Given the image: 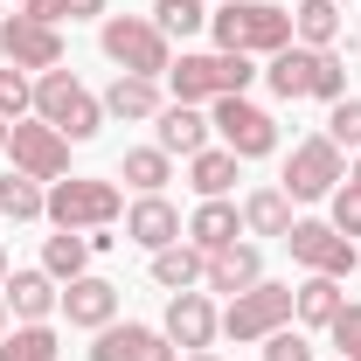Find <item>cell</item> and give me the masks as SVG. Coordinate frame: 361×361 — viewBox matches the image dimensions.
Returning a JSON list of instances; mask_svg holds the SVG:
<instances>
[{
	"mask_svg": "<svg viewBox=\"0 0 361 361\" xmlns=\"http://www.w3.org/2000/svg\"><path fill=\"white\" fill-rule=\"evenodd\" d=\"M7 153H14V174L28 180H63L70 174V139L42 126V118H14L7 126Z\"/></svg>",
	"mask_w": 361,
	"mask_h": 361,
	"instance_id": "9c48e42d",
	"label": "cell"
},
{
	"mask_svg": "<svg viewBox=\"0 0 361 361\" xmlns=\"http://www.w3.org/2000/svg\"><path fill=\"white\" fill-rule=\"evenodd\" d=\"M42 216L56 229H77V236H90V229H111L118 216H126V195H118V180H90V174H70L49 188Z\"/></svg>",
	"mask_w": 361,
	"mask_h": 361,
	"instance_id": "3957f363",
	"label": "cell"
},
{
	"mask_svg": "<svg viewBox=\"0 0 361 361\" xmlns=\"http://www.w3.org/2000/svg\"><path fill=\"white\" fill-rule=\"evenodd\" d=\"M180 236H188L202 257H216V250H229V243L243 236V209H236L229 195H223V202H202V209L188 216V229H180Z\"/></svg>",
	"mask_w": 361,
	"mask_h": 361,
	"instance_id": "ffe728a7",
	"label": "cell"
},
{
	"mask_svg": "<svg viewBox=\"0 0 361 361\" xmlns=\"http://www.w3.org/2000/svg\"><path fill=\"white\" fill-rule=\"evenodd\" d=\"M56 313L70 319V326H84V334H97V326H111L118 319V285L111 278H97V271H84V278H70L63 285V306Z\"/></svg>",
	"mask_w": 361,
	"mask_h": 361,
	"instance_id": "5bb4252c",
	"label": "cell"
},
{
	"mask_svg": "<svg viewBox=\"0 0 361 361\" xmlns=\"http://www.w3.org/2000/svg\"><path fill=\"white\" fill-rule=\"evenodd\" d=\"M209 0H153V28L167 35V42H188V35H202L209 28Z\"/></svg>",
	"mask_w": 361,
	"mask_h": 361,
	"instance_id": "83f0119b",
	"label": "cell"
},
{
	"mask_svg": "<svg viewBox=\"0 0 361 361\" xmlns=\"http://www.w3.org/2000/svg\"><path fill=\"white\" fill-rule=\"evenodd\" d=\"M118 174L133 180L139 195H160V188H167V180H174V153H160V146H133V153H126V167H118Z\"/></svg>",
	"mask_w": 361,
	"mask_h": 361,
	"instance_id": "f546056e",
	"label": "cell"
},
{
	"mask_svg": "<svg viewBox=\"0 0 361 361\" xmlns=\"http://www.w3.org/2000/svg\"><path fill=\"white\" fill-rule=\"evenodd\" d=\"M0 285H7V250H0Z\"/></svg>",
	"mask_w": 361,
	"mask_h": 361,
	"instance_id": "7bdbcfd3",
	"label": "cell"
},
{
	"mask_svg": "<svg viewBox=\"0 0 361 361\" xmlns=\"http://www.w3.org/2000/svg\"><path fill=\"white\" fill-rule=\"evenodd\" d=\"M56 355H63V341H56V326H49V319L0 334V361H56Z\"/></svg>",
	"mask_w": 361,
	"mask_h": 361,
	"instance_id": "f1b7e54d",
	"label": "cell"
},
{
	"mask_svg": "<svg viewBox=\"0 0 361 361\" xmlns=\"http://www.w3.org/2000/svg\"><path fill=\"white\" fill-rule=\"evenodd\" d=\"M180 361H216V355H209V348H202V355H180Z\"/></svg>",
	"mask_w": 361,
	"mask_h": 361,
	"instance_id": "60d3db41",
	"label": "cell"
},
{
	"mask_svg": "<svg viewBox=\"0 0 361 361\" xmlns=\"http://www.w3.org/2000/svg\"><path fill=\"white\" fill-rule=\"evenodd\" d=\"M7 313L21 319V326H35V319H49L56 306H63V285L49 278V271H7Z\"/></svg>",
	"mask_w": 361,
	"mask_h": 361,
	"instance_id": "ac0fdd59",
	"label": "cell"
},
{
	"mask_svg": "<svg viewBox=\"0 0 361 361\" xmlns=\"http://www.w3.org/2000/svg\"><path fill=\"white\" fill-rule=\"evenodd\" d=\"M341 180H348V160H341L334 139L319 133V139H299V146H292V160H285V180H278V188H285L292 202H326Z\"/></svg>",
	"mask_w": 361,
	"mask_h": 361,
	"instance_id": "52a82bcc",
	"label": "cell"
},
{
	"mask_svg": "<svg viewBox=\"0 0 361 361\" xmlns=\"http://www.w3.org/2000/svg\"><path fill=\"white\" fill-rule=\"evenodd\" d=\"M292 223H299V216H292V195H285V188H250V195H243V229H250V236H285Z\"/></svg>",
	"mask_w": 361,
	"mask_h": 361,
	"instance_id": "cb8c5ba5",
	"label": "cell"
},
{
	"mask_svg": "<svg viewBox=\"0 0 361 361\" xmlns=\"http://www.w3.org/2000/svg\"><path fill=\"white\" fill-rule=\"evenodd\" d=\"M42 180H28V174H0V216L7 223H35L42 216Z\"/></svg>",
	"mask_w": 361,
	"mask_h": 361,
	"instance_id": "4dcf8cb0",
	"label": "cell"
},
{
	"mask_svg": "<svg viewBox=\"0 0 361 361\" xmlns=\"http://www.w3.org/2000/svg\"><path fill=\"white\" fill-rule=\"evenodd\" d=\"M209 35L229 56H278V49H292V14L271 0H223L209 14Z\"/></svg>",
	"mask_w": 361,
	"mask_h": 361,
	"instance_id": "6da1fadb",
	"label": "cell"
},
{
	"mask_svg": "<svg viewBox=\"0 0 361 361\" xmlns=\"http://www.w3.org/2000/svg\"><path fill=\"white\" fill-rule=\"evenodd\" d=\"M21 14H35V21H49V28H56V21L70 14V0H21Z\"/></svg>",
	"mask_w": 361,
	"mask_h": 361,
	"instance_id": "74e56055",
	"label": "cell"
},
{
	"mask_svg": "<svg viewBox=\"0 0 361 361\" xmlns=\"http://www.w3.org/2000/svg\"><path fill=\"white\" fill-rule=\"evenodd\" d=\"M348 299H341V278H319V271H306L299 285H292V319L299 326H334V313H341Z\"/></svg>",
	"mask_w": 361,
	"mask_h": 361,
	"instance_id": "603a6c76",
	"label": "cell"
},
{
	"mask_svg": "<svg viewBox=\"0 0 361 361\" xmlns=\"http://www.w3.org/2000/svg\"><path fill=\"white\" fill-rule=\"evenodd\" d=\"M209 7H223V0H209Z\"/></svg>",
	"mask_w": 361,
	"mask_h": 361,
	"instance_id": "bcb514c9",
	"label": "cell"
},
{
	"mask_svg": "<svg viewBox=\"0 0 361 361\" xmlns=\"http://www.w3.org/2000/svg\"><path fill=\"white\" fill-rule=\"evenodd\" d=\"M326 202H334V216H326V223L341 229V236H361V188H355V180H341Z\"/></svg>",
	"mask_w": 361,
	"mask_h": 361,
	"instance_id": "836d02e7",
	"label": "cell"
},
{
	"mask_svg": "<svg viewBox=\"0 0 361 361\" xmlns=\"http://www.w3.org/2000/svg\"><path fill=\"white\" fill-rule=\"evenodd\" d=\"M326 139L348 146V153H361V97H341V104L326 111Z\"/></svg>",
	"mask_w": 361,
	"mask_h": 361,
	"instance_id": "d6a6232c",
	"label": "cell"
},
{
	"mask_svg": "<svg viewBox=\"0 0 361 361\" xmlns=\"http://www.w3.org/2000/svg\"><path fill=\"white\" fill-rule=\"evenodd\" d=\"M90 361H180V348L160 334V326H97V341H90Z\"/></svg>",
	"mask_w": 361,
	"mask_h": 361,
	"instance_id": "4fadbf2b",
	"label": "cell"
},
{
	"mask_svg": "<svg viewBox=\"0 0 361 361\" xmlns=\"http://www.w3.org/2000/svg\"><path fill=\"white\" fill-rule=\"evenodd\" d=\"M313 97H319V104H341V97H348V70H341V56H334V49L319 56V84H313Z\"/></svg>",
	"mask_w": 361,
	"mask_h": 361,
	"instance_id": "d590c367",
	"label": "cell"
},
{
	"mask_svg": "<svg viewBox=\"0 0 361 361\" xmlns=\"http://www.w3.org/2000/svg\"><path fill=\"white\" fill-rule=\"evenodd\" d=\"M264 361H313V341L292 334V326H278V334L264 341Z\"/></svg>",
	"mask_w": 361,
	"mask_h": 361,
	"instance_id": "8d00e7d4",
	"label": "cell"
},
{
	"mask_svg": "<svg viewBox=\"0 0 361 361\" xmlns=\"http://www.w3.org/2000/svg\"><path fill=\"white\" fill-rule=\"evenodd\" d=\"M0 153H7V118H0Z\"/></svg>",
	"mask_w": 361,
	"mask_h": 361,
	"instance_id": "b9f144b4",
	"label": "cell"
},
{
	"mask_svg": "<svg viewBox=\"0 0 361 361\" xmlns=\"http://www.w3.org/2000/svg\"><path fill=\"white\" fill-rule=\"evenodd\" d=\"M202 271H209V257H202L195 243H167V250H153V285H160V292H195Z\"/></svg>",
	"mask_w": 361,
	"mask_h": 361,
	"instance_id": "d4e9b609",
	"label": "cell"
},
{
	"mask_svg": "<svg viewBox=\"0 0 361 361\" xmlns=\"http://www.w3.org/2000/svg\"><path fill=\"white\" fill-rule=\"evenodd\" d=\"M292 42L334 49V42H341V0H299V14H292Z\"/></svg>",
	"mask_w": 361,
	"mask_h": 361,
	"instance_id": "484cf974",
	"label": "cell"
},
{
	"mask_svg": "<svg viewBox=\"0 0 361 361\" xmlns=\"http://www.w3.org/2000/svg\"><path fill=\"white\" fill-rule=\"evenodd\" d=\"M0 56L14 63V70H63V28H49L35 14H7L0 21Z\"/></svg>",
	"mask_w": 361,
	"mask_h": 361,
	"instance_id": "8fae6325",
	"label": "cell"
},
{
	"mask_svg": "<svg viewBox=\"0 0 361 361\" xmlns=\"http://www.w3.org/2000/svg\"><path fill=\"white\" fill-rule=\"evenodd\" d=\"M285 250H292V264L319 271V278H348V271L361 264L355 236H341L334 223H292V229H285Z\"/></svg>",
	"mask_w": 361,
	"mask_h": 361,
	"instance_id": "30bf717a",
	"label": "cell"
},
{
	"mask_svg": "<svg viewBox=\"0 0 361 361\" xmlns=\"http://www.w3.org/2000/svg\"><path fill=\"white\" fill-rule=\"evenodd\" d=\"M355 56H361V28H355Z\"/></svg>",
	"mask_w": 361,
	"mask_h": 361,
	"instance_id": "f6af8a7d",
	"label": "cell"
},
{
	"mask_svg": "<svg viewBox=\"0 0 361 361\" xmlns=\"http://www.w3.org/2000/svg\"><path fill=\"white\" fill-rule=\"evenodd\" d=\"M278 326H292V285H250V292H236L223 306V334L236 348H250V341H271Z\"/></svg>",
	"mask_w": 361,
	"mask_h": 361,
	"instance_id": "8992f818",
	"label": "cell"
},
{
	"mask_svg": "<svg viewBox=\"0 0 361 361\" xmlns=\"http://www.w3.org/2000/svg\"><path fill=\"white\" fill-rule=\"evenodd\" d=\"M319 56H326V49H306V42L278 49V56L264 63V84H271V97H285V104L313 97V84H319Z\"/></svg>",
	"mask_w": 361,
	"mask_h": 361,
	"instance_id": "2e32d148",
	"label": "cell"
},
{
	"mask_svg": "<svg viewBox=\"0 0 361 361\" xmlns=\"http://www.w3.org/2000/svg\"><path fill=\"white\" fill-rule=\"evenodd\" d=\"M0 334H7V299H0Z\"/></svg>",
	"mask_w": 361,
	"mask_h": 361,
	"instance_id": "ee69618b",
	"label": "cell"
},
{
	"mask_svg": "<svg viewBox=\"0 0 361 361\" xmlns=\"http://www.w3.org/2000/svg\"><path fill=\"white\" fill-rule=\"evenodd\" d=\"M180 209L167 202V195H139L133 209H126V236H133L139 250H167V243H180Z\"/></svg>",
	"mask_w": 361,
	"mask_h": 361,
	"instance_id": "e0dca14e",
	"label": "cell"
},
{
	"mask_svg": "<svg viewBox=\"0 0 361 361\" xmlns=\"http://www.w3.org/2000/svg\"><path fill=\"white\" fill-rule=\"evenodd\" d=\"M160 334L174 341L180 355H202V348L223 334V313H216L209 292H174V299H167V319H160Z\"/></svg>",
	"mask_w": 361,
	"mask_h": 361,
	"instance_id": "7c38bea8",
	"label": "cell"
},
{
	"mask_svg": "<svg viewBox=\"0 0 361 361\" xmlns=\"http://www.w3.org/2000/svg\"><path fill=\"white\" fill-rule=\"evenodd\" d=\"M104 14V0H70V21H97Z\"/></svg>",
	"mask_w": 361,
	"mask_h": 361,
	"instance_id": "f35d334b",
	"label": "cell"
},
{
	"mask_svg": "<svg viewBox=\"0 0 361 361\" xmlns=\"http://www.w3.org/2000/svg\"><path fill=\"white\" fill-rule=\"evenodd\" d=\"M348 180H355V188H361V153H355V167H348Z\"/></svg>",
	"mask_w": 361,
	"mask_h": 361,
	"instance_id": "ab89813d",
	"label": "cell"
},
{
	"mask_svg": "<svg viewBox=\"0 0 361 361\" xmlns=\"http://www.w3.org/2000/svg\"><path fill=\"white\" fill-rule=\"evenodd\" d=\"M153 133H160V153H180V160H188V153H202V146H209L216 126H209V111H202V104H174V97H167V104H160V118H153Z\"/></svg>",
	"mask_w": 361,
	"mask_h": 361,
	"instance_id": "d6986e66",
	"label": "cell"
},
{
	"mask_svg": "<svg viewBox=\"0 0 361 361\" xmlns=\"http://www.w3.org/2000/svg\"><path fill=\"white\" fill-rule=\"evenodd\" d=\"M236 167H243V160H236L229 146H202V153H188V188H195L202 202H223L229 188H236Z\"/></svg>",
	"mask_w": 361,
	"mask_h": 361,
	"instance_id": "7402d4cb",
	"label": "cell"
},
{
	"mask_svg": "<svg viewBox=\"0 0 361 361\" xmlns=\"http://www.w3.org/2000/svg\"><path fill=\"white\" fill-rule=\"evenodd\" d=\"M264 70H250V56H229V49H216V56H180V63H167V97L174 104H216V97H243V90L257 84Z\"/></svg>",
	"mask_w": 361,
	"mask_h": 361,
	"instance_id": "7a4b0ae2",
	"label": "cell"
},
{
	"mask_svg": "<svg viewBox=\"0 0 361 361\" xmlns=\"http://www.w3.org/2000/svg\"><path fill=\"white\" fill-rule=\"evenodd\" d=\"M28 111H35V84H28V70L7 63V70H0V118L14 126V118H28Z\"/></svg>",
	"mask_w": 361,
	"mask_h": 361,
	"instance_id": "1f68e13d",
	"label": "cell"
},
{
	"mask_svg": "<svg viewBox=\"0 0 361 361\" xmlns=\"http://www.w3.org/2000/svg\"><path fill=\"white\" fill-rule=\"evenodd\" d=\"M42 271L56 278V285L84 278V271H90V236H77V229H56V236L42 243Z\"/></svg>",
	"mask_w": 361,
	"mask_h": 361,
	"instance_id": "4316f807",
	"label": "cell"
},
{
	"mask_svg": "<svg viewBox=\"0 0 361 361\" xmlns=\"http://www.w3.org/2000/svg\"><path fill=\"white\" fill-rule=\"evenodd\" d=\"M326 334H334V348H341V361H361V306H341Z\"/></svg>",
	"mask_w": 361,
	"mask_h": 361,
	"instance_id": "e575fe53",
	"label": "cell"
},
{
	"mask_svg": "<svg viewBox=\"0 0 361 361\" xmlns=\"http://www.w3.org/2000/svg\"><path fill=\"white\" fill-rule=\"evenodd\" d=\"M97 104H104V118H118V126H146V118H160L167 90H160V77H126V70H118Z\"/></svg>",
	"mask_w": 361,
	"mask_h": 361,
	"instance_id": "9a60e30c",
	"label": "cell"
},
{
	"mask_svg": "<svg viewBox=\"0 0 361 361\" xmlns=\"http://www.w3.org/2000/svg\"><path fill=\"white\" fill-rule=\"evenodd\" d=\"M35 118H42V126H56L70 146H84V139L104 133V104H97V97H90L70 70H42V77H35Z\"/></svg>",
	"mask_w": 361,
	"mask_h": 361,
	"instance_id": "277c9868",
	"label": "cell"
},
{
	"mask_svg": "<svg viewBox=\"0 0 361 361\" xmlns=\"http://www.w3.org/2000/svg\"><path fill=\"white\" fill-rule=\"evenodd\" d=\"M209 126L223 133V146L236 153V160L278 153V118H271L264 104H250V97H216V104H209Z\"/></svg>",
	"mask_w": 361,
	"mask_h": 361,
	"instance_id": "ba28073f",
	"label": "cell"
},
{
	"mask_svg": "<svg viewBox=\"0 0 361 361\" xmlns=\"http://www.w3.org/2000/svg\"><path fill=\"white\" fill-rule=\"evenodd\" d=\"M97 42L126 77H167V63H174V42L153 28V14H104Z\"/></svg>",
	"mask_w": 361,
	"mask_h": 361,
	"instance_id": "5b68a950",
	"label": "cell"
},
{
	"mask_svg": "<svg viewBox=\"0 0 361 361\" xmlns=\"http://www.w3.org/2000/svg\"><path fill=\"white\" fill-rule=\"evenodd\" d=\"M257 278H264L257 243H229V250H216V257H209V271H202V285H209V292H229V299H236V292H250Z\"/></svg>",
	"mask_w": 361,
	"mask_h": 361,
	"instance_id": "44dd1931",
	"label": "cell"
}]
</instances>
